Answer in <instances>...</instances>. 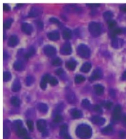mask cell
Masks as SVG:
<instances>
[{"mask_svg":"<svg viewBox=\"0 0 126 139\" xmlns=\"http://www.w3.org/2000/svg\"><path fill=\"white\" fill-rule=\"evenodd\" d=\"M102 76V72L101 70L99 68H96L93 71L91 76L90 78V79L91 81L96 80L97 79H99Z\"/></svg>","mask_w":126,"mask_h":139,"instance_id":"7","label":"cell"},{"mask_svg":"<svg viewBox=\"0 0 126 139\" xmlns=\"http://www.w3.org/2000/svg\"><path fill=\"white\" fill-rule=\"evenodd\" d=\"M62 63V61L59 58H56L52 61V64L54 66H59Z\"/></svg>","mask_w":126,"mask_h":139,"instance_id":"39","label":"cell"},{"mask_svg":"<svg viewBox=\"0 0 126 139\" xmlns=\"http://www.w3.org/2000/svg\"><path fill=\"white\" fill-rule=\"evenodd\" d=\"M21 28L22 31L27 35H30L33 31V27L32 25L26 22L22 23Z\"/></svg>","mask_w":126,"mask_h":139,"instance_id":"9","label":"cell"},{"mask_svg":"<svg viewBox=\"0 0 126 139\" xmlns=\"http://www.w3.org/2000/svg\"><path fill=\"white\" fill-rule=\"evenodd\" d=\"M13 22V20L11 18H8L7 20H6L5 21H4L3 23V27L4 29H9V27H10L12 23Z\"/></svg>","mask_w":126,"mask_h":139,"instance_id":"34","label":"cell"},{"mask_svg":"<svg viewBox=\"0 0 126 139\" xmlns=\"http://www.w3.org/2000/svg\"><path fill=\"white\" fill-rule=\"evenodd\" d=\"M49 20H50V21L51 22L53 23H57V24H59V20L57 19V18H55V17H51Z\"/></svg>","mask_w":126,"mask_h":139,"instance_id":"46","label":"cell"},{"mask_svg":"<svg viewBox=\"0 0 126 139\" xmlns=\"http://www.w3.org/2000/svg\"><path fill=\"white\" fill-rule=\"evenodd\" d=\"M71 114L72 117L75 119L80 118L82 117V112L80 110H79L77 109H72L71 111Z\"/></svg>","mask_w":126,"mask_h":139,"instance_id":"24","label":"cell"},{"mask_svg":"<svg viewBox=\"0 0 126 139\" xmlns=\"http://www.w3.org/2000/svg\"><path fill=\"white\" fill-rule=\"evenodd\" d=\"M49 82H50V84L52 86H55V85H57L58 84V81L55 77H51L50 78V79Z\"/></svg>","mask_w":126,"mask_h":139,"instance_id":"38","label":"cell"},{"mask_svg":"<svg viewBox=\"0 0 126 139\" xmlns=\"http://www.w3.org/2000/svg\"><path fill=\"white\" fill-rule=\"evenodd\" d=\"M63 37L65 39H69L72 37V31L68 28L65 29L63 31Z\"/></svg>","mask_w":126,"mask_h":139,"instance_id":"22","label":"cell"},{"mask_svg":"<svg viewBox=\"0 0 126 139\" xmlns=\"http://www.w3.org/2000/svg\"><path fill=\"white\" fill-rule=\"evenodd\" d=\"M121 32H122V29L120 28H116V29H114L113 30V31H112L111 35L114 36L116 35H118L121 33Z\"/></svg>","mask_w":126,"mask_h":139,"instance_id":"42","label":"cell"},{"mask_svg":"<svg viewBox=\"0 0 126 139\" xmlns=\"http://www.w3.org/2000/svg\"><path fill=\"white\" fill-rule=\"evenodd\" d=\"M26 124H27V127L30 129V131H33V129H34L33 122H32L30 120H27Z\"/></svg>","mask_w":126,"mask_h":139,"instance_id":"41","label":"cell"},{"mask_svg":"<svg viewBox=\"0 0 126 139\" xmlns=\"http://www.w3.org/2000/svg\"><path fill=\"white\" fill-rule=\"evenodd\" d=\"M24 139H31V138H29V137H26V138H24Z\"/></svg>","mask_w":126,"mask_h":139,"instance_id":"56","label":"cell"},{"mask_svg":"<svg viewBox=\"0 0 126 139\" xmlns=\"http://www.w3.org/2000/svg\"><path fill=\"white\" fill-rule=\"evenodd\" d=\"M76 62L75 61H74L73 59H71L69 61H67L66 63V66L67 68L69 69L70 70L73 71L74 69H75L76 67Z\"/></svg>","mask_w":126,"mask_h":139,"instance_id":"21","label":"cell"},{"mask_svg":"<svg viewBox=\"0 0 126 139\" xmlns=\"http://www.w3.org/2000/svg\"><path fill=\"white\" fill-rule=\"evenodd\" d=\"M123 123L125 125H126V116H124V117H123Z\"/></svg>","mask_w":126,"mask_h":139,"instance_id":"55","label":"cell"},{"mask_svg":"<svg viewBox=\"0 0 126 139\" xmlns=\"http://www.w3.org/2000/svg\"><path fill=\"white\" fill-rule=\"evenodd\" d=\"M35 81V79L34 77L31 75H28L25 79V84L27 86H29L33 84Z\"/></svg>","mask_w":126,"mask_h":139,"instance_id":"28","label":"cell"},{"mask_svg":"<svg viewBox=\"0 0 126 139\" xmlns=\"http://www.w3.org/2000/svg\"><path fill=\"white\" fill-rule=\"evenodd\" d=\"M37 127L38 130L40 132H44L46 131V122L45 120L43 119H39L37 121Z\"/></svg>","mask_w":126,"mask_h":139,"instance_id":"12","label":"cell"},{"mask_svg":"<svg viewBox=\"0 0 126 139\" xmlns=\"http://www.w3.org/2000/svg\"><path fill=\"white\" fill-rule=\"evenodd\" d=\"M121 107L119 105H116L114 109L113 114V118L115 121H119L121 119Z\"/></svg>","mask_w":126,"mask_h":139,"instance_id":"8","label":"cell"},{"mask_svg":"<svg viewBox=\"0 0 126 139\" xmlns=\"http://www.w3.org/2000/svg\"><path fill=\"white\" fill-rule=\"evenodd\" d=\"M123 40L122 39L115 37L111 41V46L115 49H119L123 45Z\"/></svg>","mask_w":126,"mask_h":139,"instance_id":"10","label":"cell"},{"mask_svg":"<svg viewBox=\"0 0 126 139\" xmlns=\"http://www.w3.org/2000/svg\"><path fill=\"white\" fill-rule=\"evenodd\" d=\"M11 103L15 107H19L20 105V100L16 96H12L11 98Z\"/></svg>","mask_w":126,"mask_h":139,"instance_id":"30","label":"cell"},{"mask_svg":"<svg viewBox=\"0 0 126 139\" xmlns=\"http://www.w3.org/2000/svg\"><path fill=\"white\" fill-rule=\"evenodd\" d=\"M10 129L9 128L6 126V124H4L3 127V138L4 139H8L10 135Z\"/></svg>","mask_w":126,"mask_h":139,"instance_id":"29","label":"cell"},{"mask_svg":"<svg viewBox=\"0 0 126 139\" xmlns=\"http://www.w3.org/2000/svg\"><path fill=\"white\" fill-rule=\"evenodd\" d=\"M91 120L93 123L100 125V126L103 125L106 122V120L105 118L99 117V116H94V117L92 118Z\"/></svg>","mask_w":126,"mask_h":139,"instance_id":"13","label":"cell"},{"mask_svg":"<svg viewBox=\"0 0 126 139\" xmlns=\"http://www.w3.org/2000/svg\"><path fill=\"white\" fill-rule=\"evenodd\" d=\"M120 136H121V137H124L125 136V133L124 132H123V131H121L120 132Z\"/></svg>","mask_w":126,"mask_h":139,"instance_id":"52","label":"cell"},{"mask_svg":"<svg viewBox=\"0 0 126 139\" xmlns=\"http://www.w3.org/2000/svg\"><path fill=\"white\" fill-rule=\"evenodd\" d=\"M36 24L37 27H38L39 29H42L43 27V23L42 22L40 21H38L36 22Z\"/></svg>","mask_w":126,"mask_h":139,"instance_id":"47","label":"cell"},{"mask_svg":"<svg viewBox=\"0 0 126 139\" xmlns=\"http://www.w3.org/2000/svg\"><path fill=\"white\" fill-rule=\"evenodd\" d=\"M66 98L69 103L74 104L76 101V95L71 90H68L66 93Z\"/></svg>","mask_w":126,"mask_h":139,"instance_id":"11","label":"cell"},{"mask_svg":"<svg viewBox=\"0 0 126 139\" xmlns=\"http://www.w3.org/2000/svg\"><path fill=\"white\" fill-rule=\"evenodd\" d=\"M3 8L4 11H9L10 10V7L8 4L3 3Z\"/></svg>","mask_w":126,"mask_h":139,"instance_id":"45","label":"cell"},{"mask_svg":"<svg viewBox=\"0 0 126 139\" xmlns=\"http://www.w3.org/2000/svg\"><path fill=\"white\" fill-rule=\"evenodd\" d=\"M112 131H113V128L110 125H108V126H107L106 127L102 129V132L104 134H109L111 133Z\"/></svg>","mask_w":126,"mask_h":139,"instance_id":"36","label":"cell"},{"mask_svg":"<svg viewBox=\"0 0 126 139\" xmlns=\"http://www.w3.org/2000/svg\"><path fill=\"white\" fill-rule=\"evenodd\" d=\"M81 105L83 108H89L91 106V103L89 100L85 99L82 100V103H81Z\"/></svg>","mask_w":126,"mask_h":139,"instance_id":"37","label":"cell"},{"mask_svg":"<svg viewBox=\"0 0 126 139\" xmlns=\"http://www.w3.org/2000/svg\"><path fill=\"white\" fill-rule=\"evenodd\" d=\"M18 42H19V39L17 37L16 35H11L9 38L8 44L10 47H13L17 45Z\"/></svg>","mask_w":126,"mask_h":139,"instance_id":"14","label":"cell"},{"mask_svg":"<svg viewBox=\"0 0 126 139\" xmlns=\"http://www.w3.org/2000/svg\"><path fill=\"white\" fill-rule=\"evenodd\" d=\"M94 110L97 112H99V113H101L102 112V110L101 109L100 106L99 105H95L94 107Z\"/></svg>","mask_w":126,"mask_h":139,"instance_id":"48","label":"cell"},{"mask_svg":"<svg viewBox=\"0 0 126 139\" xmlns=\"http://www.w3.org/2000/svg\"><path fill=\"white\" fill-rule=\"evenodd\" d=\"M42 8L38 6L32 7L30 10L28 16L29 17H36L40 15L42 12Z\"/></svg>","mask_w":126,"mask_h":139,"instance_id":"4","label":"cell"},{"mask_svg":"<svg viewBox=\"0 0 126 139\" xmlns=\"http://www.w3.org/2000/svg\"><path fill=\"white\" fill-rule=\"evenodd\" d=\"M77 136L81 139H89L92 135V130L89 125L86 124H79L76 129Z\"/></svg>","mask_w":126,"mask_h":139,"instance_id":"1","label":"cell"},{"mask_svg":"<svg viewBox=\"0 0 126 139\" xmlns=\"http://www.w3.org/2000/svg\"><path fill=\"white\" fill-rule=\"evenodd\" d=\"M94 89L96 94L97 95H101L104 92V87L100 84H96L94 86Z\"/></svg>","mask_w":126,"mask_h":139,"instance_id":"19","label":"cell"},{"mask_svg":"<svg viewBox=\"0 0 126 139\" xmlns=\"http://www.w3.org/2000/svg\"><path fill=\"white\" fill-rule=\"evenodd\" d=\"M44 52L48 56H52L56 53V49L51 45H46L44 47Z\"/></svg>","mask_w":126,"mask_h":139,"instance_id":"5","label":"cell"},{"mask_svg":"<svg viewBox=\"0 0 126 139\" xmlns=\"http://www.w3.org/2000/svg\"><path fill=\"white\" fill-rule=\"evenodd\" d=\"M48 38L51 40H57L59 38V34L57 30H53L48 34Z\"/></svg>","mask_w":126,"mask_h":139,"instance_id":"17","label":"cell"},{"mask_svg":"<svg viewBox=\"0 0 126 139\" xmlns=\"http://www.w3.org/2000/svg\"><path fill=\"white\" fill-rule=\"evenodd\" d=\"M38 109L41 113H45L48 111V106L46 104L44 103H39L38 105Z\"/></svg>","mask_w":126,"mask_h":139,"instance_id":"25","label":"cell"},{"mask_svg":"<svg viewBox=\"0 0 126 139\" xmlns=\"http://www.w3.org/2000/svg\"><path fill=\"white\" fill-rule=\"evenodd\" d=\"M122 78L123 80H125L126 79V71L124 72V73H123L122 76Z\"/></svg>","mask_w":126,"mask_h":139,"instance_id":"53","label":"cell"},{"mask_svg":"<svg viewBox=\"0 0 126 139\" xmlns=\"http://www.w3.org/2000/svg\"><path fill=\"white\" fill-rule=\"evenodd\" d=\"M21 88V82L20 80L18 79H16L14 80L13 84L12 85V91L13 92H18Z\"/></svg>","mask_w":126,"mask_h":139,"instance_id":"18","label":"cell"},{"mask_svg":"<svg viewBox=\"0 0 126 139\" xmlns=\"http://www.w3.org/2000/svg\"><path fill=\"white\" fill-rule=\"evenodd\" d=\"M77 52L78 54L82 58H88L91 54L90 48L84 44H80L78 45Z\"/></svg>","mask_w":126,"mask_h":139,"instance_id":"3","label":"cell"},{"mask_svg":"<svg viewBox=\"0 0 126 139\" xmlns=\"http://www.w3.org/2000/svg\"><path fill=\"white\" fill-rule=\"evenodd\" d=\"M87 5L91 7L94 8V7H97L100 6V4L99 3H90V4H87Z\"/></svg>","mask_w":126,"mask_h":139,"instance_id":"50","label":"cell"},{"mask_svg":"<svg viewBox=\"0 0 126 139\" xmlns=\"http://www.w3.org/2000/svg\"><path fill=\"white\" fill-rule=\"evenodd\" d=\"M120 9L121 11L126 12V4H123L121 5L120 7Z\"/></svg>","mask_w":126,"mask_h":139,"instance_id":"51","label":"cell"},{"mask_svg":"<svg viewBox=\"0 0 126 139\" xmlns=\"http://www.w3.org/2000/svg\"><path fill=\"white\" fill-rule=\"evenodd\" d=\"M85 78L82 75H77L75 77V82L76 84H80V83L83 82L85 80Z\"/></svg>","mask_w":126,"mask_h":139,"instance_id":"35","label":"cell"},{"mask_svg":"<svg viewBox=\"0 0 126 139\" xmlns=\"http://www.w3.org/2000/svg\"><path fill=\"white\" fill-rule=\"evenodd\" d=\"M35 53V49L33 47V46H30V47L29 48V49L27 50L26 52L24 54V58L25 59H28L31 57L32 55H33Z\"/></svg>","mask_w":126,"mask_h":139,"instance_id":"23","label":"cell"},{"mask_svg":"<svg viewBox=\"0 0 126 139\" xmlns=\"http://www.w3.org/2000/svg\"><path fill=\"white\" fill-rule=\"evenodd\" d=\"M116 22L114 20H110L108 22V26L110 29H113L114 27H115V26L116 25Z\"/></svg>","mask_w":126,"mask_h":139,"instance_id":"43","label":"cell"},{"mask_svg":"<svg viewBox=\"0 0 126 139\" xmlns=\"http://www.w3.org/2000/svg\"><path fill=\"white\" fill-rule=\"evenodd\" d=\"M11 73L8 71H4L3 73V79L4 81H8L11 79Z\"/></svg>","mask_w":126,"mask_h":139,"instance_id":"32","label":"cell"},{"mask_svg":"<svg viewBox=\"0 0 126 139\" xmlns=\"http://www.w3.org/2000/svg\"><path fill=\"white\" fill-rule=\"evenodd\" d=\"M67 126L66 124H63L60 127V135L62 137H64L65 136L67 135Z\"/></svg>","mask_w":126,"mask_h":139,"instance_id":"26","label":"cell"},{"mask_svg":"<svg viewBox=\"0 0 126 139\" xmlns=\"http://www.w3.org/2000/svg\"><path fill=\"white\" fill-rule=\"evenodd\" d=\"M103 16L104 19L108 22V21L111 20V18L113 16V14L112 12L110 11H106L103 13Z\"/></svg>","mask_w":126,"mask_h":139,"instance_id":"27","label":"cell"},{"mask_svg":"<svg viewBox=\"0 0 126 139\" xmlns=\"http://www.w3.org/2000/svg\"><path fill=\"white\" fill-rule=\"evenodd\" d=\"M63 72H64V71H63V68H59L56 70V71H55V73H57L58 75H62Z\"/></svg>","mask_w":126,"mask_h":139,"instance_id":"49","label":"cell"},{"mask_svg":"<svg viewBox=\"0 0 126 139\" xmlns=\"http://www.w3.org/2000/svg\"><path fill=\"white\" fill-rule=\"evenodd\" d=\"M13 68L16 71H22L24 69V64L21 60H17L13 63Z\"/></svg>","mask_w":126,"mask_h":139,"instance_id":"15","label":"cell"},{"mask_svg":"<svg viewBox=\"0 0 126 139\" xmlns=\"http://www.w3.org/2000/svg\"><path fill=\"white\" fill-rule=\"evenodd\" d=\"M63 120V117L61 115L57 114L53 119V122L55 123H59Z\"/></svg>","mask_w":126,"mask_h":139,"instance_id":"40","label":"cell"},{"mask_svg":"<svg viewBox=\"0 0 126 139\" xmlns=\"http://www.w3.org/2000/svg\"><path fill=\"white\" fill-rule=\"evenodd\" d=\"M22 121L20 120H17L14 121L13 122V127L15 129V130L17 131L18 129L22 128Z\"/></svg>","mask_w":126,"mask_h":139,"instance_id":"31","label":"cell"},{"mask_svg":"<svg viewBox=\"0 0 126 139\" xmlns=\"http://www.w3.org/2000/svg\"><path fill=\"white\" fill-rule=\"evenodd\" d=\"M112 105H113V103H112L111 102H110V101H106V102H105V103H104L105 107L107 109H110V108L111 107Z\"/></svg>","mask_w":126,"mask_h":139,"instance_id":"44","label":"cell"},{"mask_svg":"<svg viewBox=\"0 0 126 139\" xmlns=\"http://www.w3.org/2000/svg\"><path fill=\"white\" fill-rule=\"evenodd\" d=\"M50 78V76L48 74H46L42 78L40 84V86L42 90H45L46 89V86H47V82H49Z\"/></svg>","mask_w":126,"mask_h":139,"instance_id":"16","label":"cell"},{"mask_svg":"<svg viewBox=\"0 0 126 139\" xmlns=\"http://www.w3.org/2000/svg\"><path fill=\"white\" fill-rule=\"evenodd\" d=\"M88 29L91 34L94 37L99 36L101 32V26L100 23L91 22L88 25Z\"/></svg>","mask_w":126,"mask_h":139,"instance_id":"2","label":"cell"},{"mask_svg":"<svg viewBox=\"0 0 126 139\" xmlns=\"http://www.w3.org/2000/svg\"><path fill=\"white\" fill-rule=\"evenodd\" d=\"M91 64L89 62H86L83 63L80 68V71L84 73H87L89 72L91 68Z\"/></svg>","mask_w":126,"mask_h":139,"instance_id":"20","label":"cell"},{"mask_svg":"<svg viewBox=\"0 0 126 139\" xmlns=\"http://www.w3.org/2000/svg\"><path fill=\"white\" fill-rule=\"evenodd\" d=\"M63 138L64 139H71V137H70V136L68 135V134H67V135H66V136H65Z\"/></svg>","mask_w":126,"mask_h":139,"instance_id":"54","label":"cell"},{"mask_svg":"<svg viewBox=\"0 0 126 139\" xmlns=\"http://www.w3.org/2000/svg\"><path fill=\"white\" fill-rule=\"evenodd\" d=\"M27 134V131L24 128H21L17 131V135L20 137L25 136Z\"/></svg>","mask_w":126,"mask_h":139,"instance_id":"33","label":"cell"},{"mask_svg":"<svg viewBox=\"0 0 126 139\" xmlns=\"http://www.w3.org/2000/svg\"><path fill=\"white\" fill-rule=\"evenodd\" d=\"M60 52L62 54L68 55L72 52V48L71 44L68 42L65 43L60 49Z\"/></svg>","mask_w":126,"mask_h":139,"instance_id":"6","label":"cell"}]
</instances>
